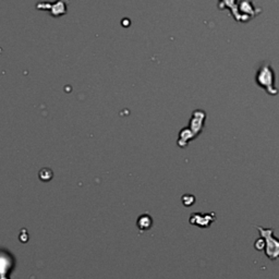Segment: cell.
Listing matches in <instances>:
<instances>
[{
    "label": "cell",
    "instance_id": "6da1fadb",
    "mask_svg": "<svg viewBox=\"0 0 279 279\" xmlns=\"http://www.w3.org/2000/svg\"><path fill=\"white\" fill-rule=\"evenodd\" d=\"M260 236L265 240V254L272 261L279 259V239L274 236V228H264L256 226Z\"/></svg>",
    "mask_w": 279,
    "mask_h": 279
},
{
    "label": "cell",
    "instance_id": "7a4b0ae2",
    "mask_svg": "<svg viewBox=\"0 0 279 279\" xmlns=\"http://www.w3.org/2000/svg\"><path fill=\"white\" fill-rule=\"evenodd\" d=\"M256 82L260 87L266 89L267 93L271 94V95H276L277 94V89L274 87V76L269 68H262L259 71V74L256 75Z\"/></svg>",
    "mask_w": 279,
    "mask_h": 279
},
{
    "label": "cell",
    "instance_id": "3957f363",
    "mask_svg": "<svg viewBox=\"0 0 279 279\" xmlns=\"http://www.w3.org/2000/svg\"><path fill=\"white\" fill-rule=\"evenodd\" d=\"M215 219V213H194L191 216L190 224L201 228H209Z\"/></svg>",
    "mask_w": 279,
    "mask_h": 279
},
{
    "label": "cell",
    "instance_id": "277c9868",
    "mask_svg": "<svg viewBox=\"0 0 279 279\" xmlns=\"http://www.w3.org/2000/svg\"><path fill=\"white\" fill-rule=\"evenodd\" d=\"M205 118H206V114L202 110H196L194 111V114H193V118L191 119V122H190V128H191L190 130L195 137L199 136V134L202 132Z\"/></svg>",
    "mask_w": 279,
    "mask_h": 279
},
{
    "label": "cell",
    "instance_id": "5b68a950",
    "mask_svg": "<svg viewBox=\"0 0 279 279\" xmlns=\"http://www.w3.org/2000/svg\"><path fill=\"white\" fill-rule=\"evenodd\" d=\"M195 136L193 134V132L191 131L190 129H184L180 133V140H179V145L184 147L188 144V142L190 141V140L194 139Z\"/></svg>",
    "mask_w": 279,
    "mask_h": 279
},
{
    "label": "cell",
    "instance_id": "8992f818",
    "mask_svg": "<svg viewBox=\"0 0 279 279\" xmlns=\"http://www.w3.org/2000/svg\"><path fill=\"white\" fill-rule=\"evenodd\" d=\"M182 202L186 206H191L192 204H194L195 197H194V195L186 194V195H183V197H182Z\"/></svg>",
    "mask_w": 279,
    "mask_h": 279
},
{
    "label": "cell",
    "instance_id": "52a82bcc",
    "mask_svg": "<svg viewBox=\"0 0 279 279\" xmlns=\"http://www.w3.org/2000/svg\"><path fill=\"white\" fill-rule=\"evenodd\" d=\"M265 245H266V244H265V240L263 239L262 237L259 238V239L254 242V247L258 251H264L265 250Z\"/></svg>",
    "mask_w": 279,
    "mask_h": 279
}]
</instances>
